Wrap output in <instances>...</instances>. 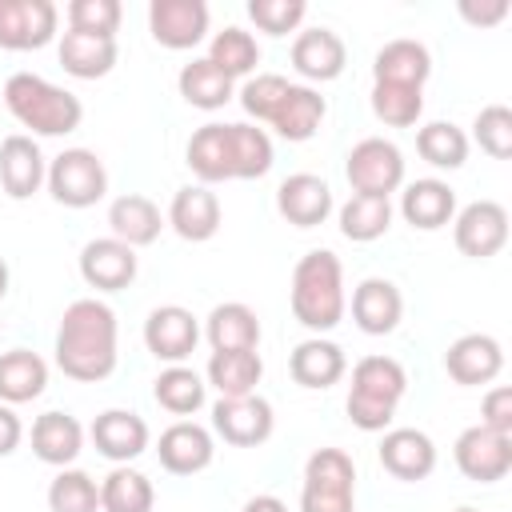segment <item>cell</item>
Listing matches in <instances>:
<instances>
[{"instance_id": "1", "label": "cell", "mask_w": 512, "mask_h": 512, "mask_svg": "<svg viewBox=\"0 0 512 512\" xmlns=\"http://www.w3.org/2000/svg\"><path fill=\"white\" fill-rule=\"evenodd\" d=\"M56 364L80 384H96L116 368V312L104 300H72L56 328Z\"/></svg>"}, {"instance_id": "2", "label": "cell", "mask_w": 512, "mask_h": 512, "mask_svg": "<svg viewBox=\"0 0 512 512\" xmlns=\"http://www.w3.org/2000/svg\"><path fill=\"white\" fill-rule=\"evenodd\" d=\"M292 316L312 328L328 332L344 320V268L328 248H312L292 268Z\"/></svg>"}, {"instance_id": "3", "label": "cell", "mask_w": 512, "mask_h": 512, "mask_svg": "<svg viewBox=\"0 0 512 512\" xmlns=\"http://www.w3.org/2000/svg\"><path fill=\"white\" fill-rule=\"evenodd\" d=\"M4 104H8V112H12L24 128H32L36 136H68V132H76L80 120H84V104H80L68 88L48 84V80L36 76V72H16V76H8V84H4Z\"/></svg>"}, {"instance_id": "4", "label": "cell", "mask_w": 512, "mask_h": 512, "mask_svg": "<svg viewBox=\"0 0 512 512\" xmlns=\"http://www.w3.org/2000/svg\"><path fill=\"white\" fill-rule=\"evenodd\" d=\"M408 388V372L392 356H364L352 368V392H348V420L360 432H384L392 424V412Z\"/></svg>"}, {"instance_id": "5", "label": "cell", "mask_w": 512, "mask_h": 512, "mask_svg": "<svg viewBox=\"0 0 512 512\" xmlns=\"http://www.w3.org/2000/svg\"><path fill=\"white\" fill-rule=\"evenodd\" d=\"M44 180H48L52 200L64 204V208H92L108 192L104 160L96 152H88V148H64L48 164V176Z\"/></svg>"}, {"instance_id": "6", "label": "cell", "mask_w": 512, "mask_h": 512, "mask_svg": "<svg viewBox=\"0 0 512 512\" xmlns=\"http://www.w3.org/2000/svg\"><path fill=\"white\" fill-rule=\"evenodd\" d=\"M344 176L352 184V196H380L388 200L400 184H404V156L392 140L384 136H368L348 152Z\"/></svg>"}, {"instance_id": "7", "label": "cell", "mask_w": 512, "mask_h": 512, "mask_svg": "<svg viewBox=\"0 0 512 512\" xmlns=\"http://www.w3.org/2000/svg\"><path fill=\"white\" fill-rule=\"evenodd\" d=\"M212 428L232 448H256L272 436L276 416H272V404L256 392L252 396H220L212 408Z\"/></svg>"}, {"instance_id": "8", "label": "cell", "mask_w": 512, "mask_h": 512, "mask_svg": "<svg viewBox=\"0 0 512 512\" xmlns=\"http://www.w3.org/2000/svg\"><path fill=\"white\" fill-rule=\"evenodd\" d=\"M452 456H456V468H460L468 480H476V484H496V480H504L508 468H512V436L476 424V428H464V432L456 436Z\"/></svg>"}, {"instance_id": "9", "label": "cell", "mask_w": 512, "mask_h": 512, "mask_svg": "<svg viewBox=\"0 0 512 512\" xmlns=\"http://www.w3.org/2000/svg\"><path fill=\"white\" fill-rule=\"evenodd\" d=\"M56 20L60 12L52 0H0V48H44L56 36Z\"/></svg>"}, {"instance_id": "10", "label": "cell", "mask_w": 512, "mask_h": 512, "mask_svg": "<svg viewBox=\"0 0 512 512\" xmlns=\"http://www.w3.org/2000/svg\"><path fill=\"white\" fill-rule=\"evenodd\" d=\"M148 32L156 44H164L172 52L196 48L208 32V4L204 0H152Z\"/></svg>"}, {"instance_id": "11", "label": "cell", "mask_w": 512, "mask_h": 512, "mask_svg": "<svg viewBox=\"0 0 512 512\" xmlns=\"http://www.w3.org/2000/svg\"><path fill=\"white\" fill-rule=\"evenodd\" d=\"M452 240L464 256L472 260H488L508 244V212L496 200H476L468 208H460L456 224H452Z\"/></svg>"}, {"instance_id": "12", "label": "cell", "mask_w": 512, "mask_h": 512, "mask_svg": "<svg viewBox=\"0 0 512 512\" xmlns=\"http://www.w3.org/2000/svg\"><path fill=\"white\" fill-rule=\"evenodd\" d=\"M80 276L96 292H120L136 280V248L120 244L116 236L88 240L80 248Z\"/></svg>"}, {"instance_id": "13", "label": "cell", "mask_w": 512, "mask_h": 512, "mask_svg": "<svg viewBox=\"0 0 512 512\" xmlns=\"http://www.w3.org/2000/svg\"><path fill=\"white\" fill-rule=\"evenodd\" d=\"M196 340H200V324H196V316H192L188 308H180V304H160V308H152L148 320H144V344H148V352H152L156 360L180 364L184 356H192Z\"/></svg>"}, {"instance_id": "14", "label": "cell", "mask_w": 512, "mask_h": 512, "mask_svg": "<svg viewBox=\"0 0 512 512\" xmlns=\"http://www.w3.org/2000/svg\"><path fill=\"white\" fill-rule=\"evenodd\" d=\"M500 368H504V352L488 332H468V336L452 340L444 352V372L464 388L492 384L500 376Z\"/></svg>"}, {"instance_id": "15", "label": "cell", "mask_w": 512, "mask_h": 512, "mask_svg": "<svg viewBox=\"0 0 512 512\" xmlns=\"http://www.w3.org/2000/svg\"><path fill=\"white\" fill-rule=\"evenodd\" d=\"M276 212L296 228H316L332 212V188L312 172H292L276 188Z\"/></svg>"}, {"instance_id": "16", "label": "cell", "mask_w": 512, "mask_h": 512, "mask_svg": "<svg viewBox=\"0 0 512 512\" xmlns=\"http://www.w3.org/2000/svg\"><path fill=\"white\" fill-rule=\"evenodd\" d=\"M156 456H160L164 472H172V476H196V472H204L212 464L216 448H212L208 428H200L192 420H176L172 428L160 432Z\"/></svg>"}, {"instance_id": "17", "label": "cell", "mask_w": 512, "mask_h": 512, "mask_svg": "<svg viewBox=\"0 0 512 512\" xmlns=\"http://www.w3.org/2000/svg\"><path fill=\"white\" fill-rule=\"evenodd\" d=\"M376 452H380L384 472H392L396 480H408V484L432 476V468H436V444L420 428H388Z\"/></svg>"}, {"instance_id": "18", "label": "cell", "mask_w": 512, "mask_h": 512, "mask_svg": "<svg viewBox=\"0 0 512 512\" xmlns=\"http://www.w3.org/2000/svg\"><path fill=\"white\" fill-rule=\"evenodd\" d=\"M400 316H404V296H400V288L392 280L368 276V280L356 284V292H352V320H356L360 332L388 336L400 324Z\"/></svg>"}, {"instance_id": "19", "label": "cell", "mask_w": 512, "mask_h": 512, "mask_svg": "<svg viewBox=\"0 0 512 512\" xmlns=\"http://www.w3.org/2000/svg\"><path fill=\"white\" fill-rule=\"evenodd\" d=\"M92 444L104 460L128 464L148 448V424H144V416H136L128 408H108L92 420Z\"/></svg>"}, {"instance_id": "20", "label": "cell", "mask_w": 512, "mask_h": 512, "mask_svg": "<svg viewBox=\"0 0 512 512\" xmlns=\"http://www.w3.org/2000/svg\"><path fill=\"white\" fill-rule=\"evenodd\" d=\"M168 224L176 228V236L200 244V240H212L216 228H220V200L216 192H208L204 184H184L172 204H168Z\"/></svg>"}, {"instance_id": "21", "label": "cell", "mask_w": 512, "mask_h": 512, "mask_svg": "<svg viewBox=\"0 0 512 512\" xmlns=\"http://www.w3.org/2000/svg\"><path fill=\"white\" fill-rule=\"evenodd\" d=\"M344 40L332 28H304L292 40V68L304 80H336L344 72Z\"/></svg>"}, {"instance_id": "22", "label": "cell", "mask_w": 512, "mask_h": 512, "mask_svg": "<svg viewBox=\"0 0 512 512\" xmlns=\"http://www.w3.org/2000/svg\"><path fill=\"white\" fill-rule=\"evenodd\" d=\"M400 216L412 228H420V232H436V228H444L456 216V192L444 180H436V176L412 180L400 192Z\"/></svg>"}, {"instance_id": "23", "label": "cell", "mask_w": 512, "mask_h": 512, "mask_svg": "<svg viewBox=\"0 0 512 512\" xmlns=\"http://www.w3.org/2000/svg\"><path fill=\"white\" fill-rule=\"evenodd\" d=\"M44 176H48V168H44V156L32 136L16 132L0 144V184L12 200H28L44 184Z\"/></svg>"}, {"instance_id": "24", "label": "cell", "mask_w": 512, "mask_h": 512, "mask_svg": "<svg viewBox=\"0 0 512 512\" xmlns=\"http://www.w3.org/2000/svg\"><path fill=\"white\" fill-rule=\"evenodd\" d=\"M432 72V56L420 40H388L376 60H372V80L376 84H404V88H424Z\"/></svg>"}, {"instance_id": "25", "label": "cell", "mask_w": 512, "mask_h": 512, "mask_svg": "<svg viewBox=\"0 0 512 512\" xmlns=\"http://www.w3.org/2000/svg\"><path fill=\"white\" fill-rule=\"evenodd\" d=\"M204 332H208L212 352H256V344H260V320H256V312H252L248 304H240V300L216 304V308L208 312Z\"/></svg>"}, {"instance_id": "26", "label": "cell", "mask_w": 512, "mask_h": 512, "mask_svg": "<svg viewBox=\"0 0 512 512\" xmlns=\"http://www.w3.org/2000/svg\"><path fill=\"white\" fill-rule=\"evenodd\" d=\"M344 368H348V360H344L340 344L320 340V336L296 344L292 356H288V372H292V380L300 388H320L324 392V388H332L344 376Z\"/></svg>"}, {"instance_id": "27", "label": "cell", "mask_w": 512, "mask_h": 512, "mask_svg": "<svg viewBox=\"0 0 512 512\" xmlns=\"http://www.w3.org/2000/svg\"><path fill=\"white\" fill-rule=\"evenodd\" d=\"M80 448H84V428H80L76 416H68V412L36 416V424H32V452H36V460H44L52 468H64V464H72L80 456Z\"/></svg>"}, {"instance_id": "28", "label": "cell", "mask_w": 512, "mask_h": 512, "mask_svg": "<svg viewBox=\"0 0 512 512\" xmlns=\"http://www.w3.org/2000/svg\"><path fill=\"white\" fill-rule=\"evenodd\" d=\"M324 112H328V104H324V96H320L316 88H308V84H288V92H284V100H280V108L272 112L268 124H272L284 140L300 144V140H312V136H316Z\"/></svg>"}, {"instance_id": "29", "label": "cell", "mask_w": 512, "mask_h": 512, "mask_svg": "<svg viewBox=\"0 0 512 512\" xmlns=\"http://www.w3.org/2000/svg\"><path fill=\"white\" fill-rule=\"evenodd\" d=\"M60 64L76 80L108 76L116 64V36H92V32H64L60 36Z\"/></svg>"}, {"instance_id": "30", "label": "cell", "mask_w": 512, "mask_h": 512, "mask_svg": "<svg viewBox=\"0 0 512 512\" xmlns=\"http://www.w3.org/2000/svg\"><path fill=\"white\" fill-rule=\"evenodd\" d=\"M108 228H112V236H116L120 244L144 248V244H152V240L160 236L164 220H160V208H156L148 196L128 192V196H116V200L108 204Z\"/></svg>"}, {"instance_id": "31", "label": "cell", "mask_w": 512, "mask_h": 512, "mask_svg": "<svg viewBox=\"0 0 512 512\" xmlns=\"http://www.w3.org/2000/svg\"><path fill=\"white\" fill-rule=\"evenodd\" d=\"M48 384V364L28 352V348H12L0 352V404H28L44 392Z\"/></svg>"}, {"instance_id": "32", "label": "cell", "mask_w": 512, "mask_h": 512, "mask_svg": "<svg viewBox=\"0 0 512 512\" xmlns=\"http://www.w3.org/2000/svg\"><path fill=\"white\" fill-rule=\"evenodd\" d=\"M188 168L196 172V180L220 184L232 180V148H228V124H204L192 132L188 140Z\"/></svg>"}, {"instance_id": "33", "label": "cell", "mask_w": 512, "mask_h": 512, "mask_svg": "<svg viewBox=\"0 0 512 512\" xmlns=\"http://www.w3.org/2000/svg\"><path fill=\"white\" fill-rule=\"evenodd\" d=\"M176 84H180V96H184L192 108H204V112L224 108V104L232 100V76H224L208 56L188 60V64L180 68Z\"/></svg>"}, {"instance_id": "34", "label": "cell", "mask_w": 512, "mask_h": 512, "mask_svg": "<svg viewBox=\"0 0 512 512\" xmlns=\"http://www.w3.org/2000/svg\"><path fill=\"white\" fill-rule=\"evenodd\" d=\"M264 376L260 352H212L208 360V384L220 396H252Z\"/></svg>"}, {"instance_id": "35", "label": "cell", "mask_w": 512, "mask_h": 512, "mask_svg": "<svg viewBox=\"0 0 512 512\" xmlns=\"http://www.w3.org/2000/svg\"><path fill=\"white\" fill-rule=\"evenodd\" d=\"M156 492L152 480L128 464H116L100 484V508L104 512H152Z\"/></svg>"}, {"instance_id": "36", "label": "cell", "mask_w": 512, "mask_h": 512, "mask_svg": "<svg viewBox=\"0 0 512 512\" xmlns=\"http://www.w3.org/2000/svg\"><path fill=\"white\" fill-rule=\"evenodd\" d=\"M232 180H260L272 168V140L256 124H228Z\"/></svg>"}, {"instance_id": "37", "label": "cell", "mask_w": 512, "mask_h": 512, "mask_svg": "<svg viewBox=\"0 0 512 512\" xmlns=\"http://www.w3.org/2000/svg\"><path fill=\"white\" fill-rule=\"evenodd\" d=\"M152 396H156V404L168 408L172 416H188V412H196V408L204 404V380H200L192 368H184V364H168V368L156 376Z\"/></svg>"}, {"instance_id": "38", "label": "cell", "mask_w": 512, "mask_h": 512, "mask_svg": "<svg viewBox=\"0 0 512 512\" xmlns=\"http://www.w3.org/2000/svg\"><path fill=\"white\" fill-rule=\"evenodd\" d=\"M208 60L224 72V76H248L256 64H260V48H256V36L252 32H244V28H236V24H228L224 32H216L212 36V44H208Z\"/></svg>"}, {"instance_id": "39", "label": "cell", "mask_w": 512, "mask_h": 512, "mask_svg": "<svg viewBox=\"0 0 512 512\" xmlns=\"http://www.w3.org/2000/svg\"><path fill=\"white\" fill-rule=\"evenodd\" d=\"M416 152L432 168H460L468 160V136L448 120H432L416 132Z\"/></svg>"}, {"instance_id": "40", "label": "cell", "mask_w": 512, "mask_h": 512, "mask_svg": "<svg viewBox=\"0 0 512 512\" xmlns=\"http://www.w3.org/2000/svg\"><path fill=\"white\" fill-rule=\"evenodd\" d=\"M392 224V204L380 200V196H352L344 208H340V232L356 244H368V240H380Z\"/></svg>"}, {"instance_id": "41", "label": "cell", "mask_w": 512, "mask_h": 512, "mask_svg": "<svg viewBox=\"0 0 512 512\" xmlns=\"http://www.w3.org/2000/svg\"><path fill=\"white\" fill-rule=\"evenodd\" d=\"M372 112L388 128H412L424 112V88L404 84H372Z\"/></svg>"}, {"instance_id": "42", "label": "cell", "mask_w": 512, "mask_h": 512, "mask_svg": "<svg viewBox=\"0 0 512 512\" xmlns=\"http://www.w3.org/2000/svg\"><path fill=\"white\" fill-rule=\"evenodd\" d=\"M48 508L52 512H96L100 508V484L80 468H60L48 484Z\"/></svg>"}, {"instance_id": "43", "label": "cell", "mask_w": 512, "mask_h": 512, "mask_svg": "<svg viewBox=\"0 0 512 512\" xmlns=\"http://www.w3.org/2000/svg\"><path fill=\"white\" fill-rule=\"evenodd\" d=\"M304 484L316 488H356V464L340 448H316L304 464Z\"/></svg>"}, {"instance_id": "44", "label": "cell", "mask_w": 512, "mask_h": 512, "mask_svg": "<svg viewBox=\"0 0 512 512\" xmlns=\"http://www.w3.org/2000/svg\"><path fill=\"white\" fill-rule=\"evenodd\" d=\"M476 132V144L492 156V160H508L512 156V112L504 108V104H488V108H480V116H476V124H472Z\"/></svg>"}, {"instance_id": "45", "label": "cell", "mask_w": 512, "mask_h": 512, "mask_svg": "<svg viewBox=\"0 0 512 512\" xmlns=\"http://www.w3.org/2000/svg\"><path fill=\"white\" fill-rule=\"evenodd\" d=\"M120 0H72L68 4V28L92 32V36H116L120 28Z\"/></svg>"}, {"instance_id": "46", "label": "cell", "mask_w": 512, "mask_h": 512, "mask_svg": "<svg viewBox=\"0 0 512 512\" xmlns=\"http://www.w3.org/2000/svg\"><path fill=\"white\" fill-rule=\"evenodd\" d=\"M308 4L304 0H248V16L260 32L268 36H284V32H296L300 20H304Z\"/></svg>"}, {"instance_id": "47", "label": "cell", "mask_w": 512, "mask_h": 512, "mask_svg": "<svg viewBox=\"0 0 512 512\" xmlns=\"http://www.w3.org/2000/svg\"><path fill=\"white\" fill-rule=\"evenodd\" d=\"M284 92H288V80H284V76L260 72V76H252V80L240 88V108H244L248 116H256V120H272V112L280 108Z\"/></svg>"}, {"instance_id": "48", "label": "cell", "mask_w": 512, "mask_h": 512, "mask_svg": "<svg viewBox=\"0 0 512 512\" xmlns=\"http://www.w3.org/2000/svg\"><path fill=\"white\" fill-rule=\"evenodd\" d=\"M356 508V488H300V512H352Z\"/></svg>"}, {"instance_id": "49", "label": "cell", "mask_w": 512, "mask_h": 512, "mask_svg": "<svg viewBox=\"0 0 512 512\" xmlns=\"http://www.w3.org/2000/svg\"><path fill=\"white\" fill-rule=\"evenodd\" d=\"M480 424L492 428V432H504L512 436V388H492L484 400H480Z\"/></svg>"}, {"instance_id": "50", "label": "cell", "mask_w": 512, "mask_h": 512, "mask_svg": "<svg viewBox=\"0 0 512 512\" xmlns=\"http://www.w3.org/2000/svg\"><path fill=\"white\" fill-rule=\"evenodd\" d=\"M460 16L468 20V24H476V28H492V24H500L504 16H508V0H460Z\"/></svg>"}, {"instance_id": "51", "label": "cell", "mask_w": 512, "mask_h": 512, "mask_svg": "<svg viewBox=\"0 0 512 512\" xmlns=\"http://www.w3.org/2000/svg\"><path fill=\"white\" fill-rule=\"evenodd\" d=\"M20 436H24L20 416H16L8 404H0V456H12L16 444H20Z\"/></svg>"}, {"instance_id": "52", "label": "cell", "mask_w": 512, "mask_h": 512, "mask_svg": "<svg viewBox=\"0 0 512 512\" xmlns=\"http://www.w3.org/2000/svg\"><path fill=\"white\" fill-rule=\"evenodd\" d=\"M240 512H288V508H284V500H276V496H252Z\"/></svg>"}, {"instance_id": "53", "label": "cell", "mask_w": 512, "mask_h": 512, "mask_svg": "<svg viewBox=\"0 0 512 512\" xmlns=\"http://www.w3.org/2000/svg\"><path fill=\"white\" fill-rule=\"evenodd\" d=\"M4 292H8V264L0 260V300H4Z\"/></svg>"}, {"instance_id": "54", "label": "cell", "mask_w": 512, "mask_h": 512, "mask_svg": "<svg viewBox=\"0 0 512 512\" xmlns=\"http://www.w3.org/2000/svg\"><path fill=\"white\" fill-rule=\"evenodd\" d=\"M456 512H476V508H456Z\"/></svg>"}]
</instances>
